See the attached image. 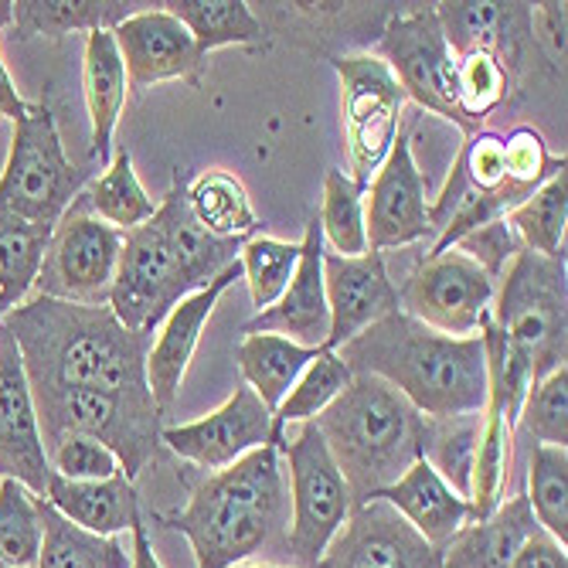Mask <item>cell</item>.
I'll return each instance as SVG.
<instances>
[{
  "label": "cell",
  "instance_id": "obj_28",
  "mask_svg": "<svg viewBox=\"0 0 568 568\" xmlns=\"http://www.w3.org/2000/svg\"><path fill=\"white\" fill-rule=\"evenodd\" d=\"M41 551L34 568H130L133 548L130 538H102L92 535L41 500Z\"/></svg>",
  "mask_w": 568,
  "mask_h": 568
},
{
  "label": "cell",
  "instance_id": "obj_3",
  "mask_svg": "<svg viewBox=\"0 0 568 568\" xmlns=\"http://www.w3.org/2000/svg\"><path fill=\"white\" fill-rule=\"evenodd\" d=\"M164 525L187 538L197 568H235L283 541L290 490L276 446H260L204 480Z\"/></svg>",
  "mask_w": 568,
  "mask_h": 568
},
{
  "label": "cell",
  "instance_id": "obj_10",
  "mask_svg": "<svg viewBox=\"0 0 568 568\" xmlns=\"http://www.w3.org/2000/svg\"><path fill=\"white\" fill-rule=\"evenodd\" d=\"M191 293L197 290L187 283L158 219L123 232V248L110 290V310L126 331L153 337L164 317Z\"/></svg>",
  "mask_w": 568,
  "mask_h": 568
},
{
  "label": "cell",
  "instance_id": "obj_41",
  "mask_svg": "<svg viewBox=\"0 0 568 568\" xmlns=\"http://www.w3.org/2000/svg\"><path fill=\"white\" fill-rule=\"evenodd\" d=\"M296 263H300V242H280L270 235H252L242 242L239 266H242V280L248 283L255 310H266L283 296Z\"/></svg>",
  "mask_w": 568,
  "mask_h": 568
},
{
  "label": "cell",
  "instance_id": "obj_4",
  "mask_svg": "<svg viewBox=\"0 0 568 568\" xmlns=\"http://www.w3.org/2000/svg\"><path fill=\"white\" fill-rule=\"evenodd\" d=\"M351 500L365 504L392 487L423 459L429 419L375 375H354L351 385L314 419Z\"/></svg>",
  "mask_w": 568,
  "mask_h": 568
},
{
  "label": "cell",
  "instance_id": "obj_22",
  "mask_svg": "<svg viewBox=\"0 0 568 568\" xmlns=\"http://www.w3.org/2000/svg\"><path fill=\"white\" fill-rule=\"evenodd\" d=\"M378 500L392 504L436 551H443L453 535L470 521V500L459 497L426 459L412 463L392 487L378 494Z\"/></svg>",
  "mask_w": 568,
  "mask_h": 568
},
{
  "label": "cell",
  "instance_id": "obj_15",
  "mask_svg": "<svg viewBox=\"0 0 568 568\" xmlns=\"http://www.w3.org/2000/svg\"><path fill=\"white\" fill-rule=\"evenodd\" d=\"M51 477L41 423L14 337L0 327V480H18L44 497Z\"/></svg>",
  "mask_w": 568,
  "mask_h": 568
},
{
  "label": "cell",
  "instance_id": "obj_6",
  "mask_svg": "<svg viewBox=\"0 0 568 568\" xmlns=\"http://www.w3.org/2000/svg\"><path fill=\"white\" fill-rule=\"evenodd\" d=\"M82 187L85 171L65 158L55 116L44 102H28L0 171V212L55 232Z\"/></svg>",
  "mask_w": 568,
  "mask_h": 568
},
{
  "label": "cell",
  "instance_id": "obj_29",
  "mask_svg": "<svg viewBox=\"0 0 568 568\" xmlns=\"http://www.w3.org/2000/svg\"><path fill=\"white\" fill-rule=\"evenodd\" d=\"M235 357L245 385L263 398L270 412H276L303 368L317 357V351L293 344L280 334H245Z\"/></svg>",
  "mask_w": 568,
  "mask_h": 568
},
{
  "label": "cell",
  "instance_id": "obj_33",
  "mask_svg": "<svg viewBox=\"0 0 568 568\" xmlns=\"http://www.w3.org/2000/svg\"><path fill=\"white\" fill-rule=\"evenodd\" d=\"M79 201L85 204L89 215L113 225L116 232L140 229L143 222L158 215V201L143 191V184L133 171L130 150H116L106 171L89 184V191L79 194Z\"/></svg>",
  "mask_w": 568,
  "mask_h": 568
},
{
  "label": "cell",
  "instance_id": "obj_17",
  "mask_svg": "<svg viewBox=\"0 0 568 568\" xmlns=\"http://www.w3.org/2000/svg\"><path fill=\"white\" fill-rule=\"evenodd\" d=\"M113 41L133 89H150L158 82H197L204 55L197 51L191 31L164 8L133 11L113 28Z\"/></svg>",
  "mask_w": 568,
  "mask_h": 568
},
{
  "label": "cell",
  "instance_id": "obj_48",
  "mask_svg": "<svg viewBox=\"0 0 568 568\" xmlns=\"http://www.w3.org/2000/svg\"><path fill=\"white\" fill-rule=\"evenodd\" d=\"M531 34L555 65H565V4L531 8Z\"/></svg>",
  "mask_w": 568,
  "mask_h": 568
},
{
  "label": "cell",
  "instance_id": "obj_53",
  "mask_svg": "<svg viewBox=\"0 0 568 568\" xmlns=\"http://www.w3.org/2000/svg\"><path fill=\"white\" fill-rule=\"evenodd\" d=\"M235 568H283V565H235Z\"/></svg>",
  "mask_w": 568,
  "mask_h": 568
},
{
  "label": "cell",
  "instance_id": "obj_13",
  "mask_svg": "<svg viewBox=\"0 0 568 568\" xmlns=\"http://www.w3.org/2000/svg\"><path fill=\"white\" fill-rule=\"evenodd\" d=\"M161 446H168L174 456L194 463L201 470L219 474L252 449L273 446V412L248 385H242L225 405L209 412L204 419L161 429Z\"/></svg>",
  "mask_w": 568,
  "mask_h": 568
},
{
  "label": "cell",
  "instance_id": "obj_19",
  "mask_svg": "<svg viewBox=\"0 0 568 568\" xmlns=\"http://www.w3.org/2000/svg\"><path fill=\"white\" fill-rule=\"evenodd\" d=\"M245 334H280L293 344L324 351L331 337V310H327V290H324V235L321 222L310 219L306 235L300 242V263L293 270L290 286L283 296L260 310Z\"/></svg>",
  "mask_w": 568,
  "mask_h": 568
},
{
  "label": "cell",
  "instance_id": "obj_24",
  "mask_svg": "<svg viewBox=\"0 0 568 568\" xmlns=\"http://www.w3.org/2000/svg\"><path fill=\"white\" fill-rule=\"evenodd\" d=\"M41 500H48L72 525L102 538H120L143 514L140 494L133 480H126L123 474L110 480H65L51 474Z\"/></svg>",
  "mask_w": 568,
  "mask_h": 568
},
{
  "label": "cell",
  "instance_id": "obj_39",
  "mask_svg": "<svg viewBox=\"0 0 568 568\" xmlns=\"http://www.w3.org/2000/svg\"><path fill=\"white\" fill-rule=\"evenodd\" d=\"M41 535V497L18 480H0V565L34 568Z\"/></svg>",
  "mask_w": 568,
  "mask_h": 568
},
{
  "label": "cell",
  "instance_id": "obj_34",
  "mask_svg": "<svg viewBox=\"0 0 568 568\" xmlns=\"http://www.w3.org/2000/svg\"><path fill=\"white\" fill-rule=\"evenodd\" d=\"M161 8L191 31L201 55L229 44H260L266 38L263 21L245 0H171Z\"/></svg>",
  "mask_w": 568,
  "mask_h": 568
},
{
  "label": "cell",
  "instance_id": "obj_11",
  "mask_svg": "<svg viewBox=\"0 0 568 568\" xmlns=\"http://www.w3.org/2000/svg\"><path fill=\"white\" fill-rule=\"evenodd\" d=\"M123 232L99 222L75 197L72 209L51 232L38 293L79 306H110V290L120 263Z\"/></svg>",
  "mask_w": 568,
  "mask_h": 568
},
{
  "label": "cell",
  "instance_id": "obj_54",
  "mask_svg": "<svg viewBox=\"0 0 568 568\" xmlns=\"http://www.w3.org/2000/svg\"><path fill=\"white\" fill-rule=\"evenodd\" d=\"M0 568H8V565H0Z\"/></svg>",
  "mask_w": 568,
  "mask_h": 568
},
{
  "label": "cell",
  "instance_id": "obj_31",
  "mask_svg": "<svg viewBox=\"0 0 568 568\" xmlns=\"http://www.w3.org/2000/svg\"><path fill=\"white\" fill-rule=\"evenodd\" d=\"M514 419L507 412L487 398L480 412V436H477V453H474V470H470V521H480L494 514L507 497V477H510V443H514Z\"/></svg>",
  "mask_w": 568,
  "mask_h": 568
},
{
  "label": "cell",
  "instance_id": "obj_35",
  "mask_svg": "<svg viewBox=\"0 0 568 568\" xmlns=\"http://www.w3.org/2000/svg\"><path fill=\"white\" fill-rule=\"evenodd\" d=\"M510 232L518 235L521 248L545 255V260H565V232H568V171H558L535 194H528L507 219Z\"/></svg>",
  "mask_w": 568,
  "mask_h": 568
},
{
  "label": "cell",
  "instance_id": "obj_43",
  "mask_svg": "<svg viewBox=\"0 0 568 568\" xmlns=\"http://www.w3.org/2000/svg\"><path fill=\"white\" fill-rule=\"evenodd\" d=\"M518 429H525L538 446L568 443V368H558L535 382L521 402Z\"/></svg>",
  "mask_w": 568,
  "mask_h": 568
},
{
  "label": "cell",
  "instance_id": "obj_5",
  "mask_svg": "<svg viewBox=\"0 0 568 568\" xmlns=\"http://www.w3.org/2000/svg\"><path fill=\"white\" fill-rule=\"evenodd\" d=\"M565 260L518 248L500 273L490 324L504 334L507 351L528 368L531 382L565 368Z\"/></svg>",
  "mask_w": 568,
  "mask_h": 568
},
{
  "label": "cell",
  "instance_id": "obj_27",
  "mask_svg": "<svg viewBox=\"0 0 568 568\" xmlns=\"http://www.w3.org/2000/svg\"><path fill=\"white\" fill-rule=\"evenodd\" d=\"M184 197H187L194 222L204 232H212L215 239L245 242L252 235H260V215H255L252 197L235 174L219 171V168L201 171L184 187Z\"/></svg>",
  "mask_w": 568,
  "mask_h": 568
},
{
  "label": "cell",
  "instance_id": "obj_14",
  "mask_svg": "<svg viewBox=\"0 0 568 568\" xmlns=\"http://www.w3.org/2000/svg\"><path fill=\"white\" fill-rule=\"evenodd\" d=\"M317 568H443V551H436L392 504L372 497L351 507Z\"/></svg>",
  "mask_w": 568,
  "mask_h": 568
},
{
  "label": "cell",
  "instance_id": "obj_25",
  "mask_svg": "<svg viewBox=\"0 0 568 568\" xmlns=\"http://www.w3.org/2000/svg\"><path fill=\"white\" fill-rule=\"evenodd\" d=\"M130 79L120 59L113 31H89L85 34V59H82V95L92 126V158L99 164L113 161V136L126 106Z\"/></svg>",
  "mask_w": 568,
  "mask_h": 568
},
{
  "label": "cell",
  "instance_id": "obj_36",
  "mask_svg": "<svg viewBox=\"0 0 568 568\" xmlns=\"http://www.w3.org/2000/svg\"><path fill=\"white\" fill-rule=\"evenodd\" d=\"M351 378H354V372L344 365L337 351H317V357L303 368V375L296 378L290 395L273 412V446L280 449L290 426L314 423L321 412L351 385Z\"/></svg>",
  "mask_w": 568,
  "mask_h": 568
},
{
  "label": "cell",
  "instance_id": "obj_51",
  "mask_svg": "<svg viewBox=\"0 0 568 568\" xmlns=\"http://www.w3.org/2000/svg\"><path fill=\"white\" fill-rule=\"evenodd\" d=\"M130 548H133V565L130 568H164L161 558H158V551H153V541H150L143 514L136 518V525L130 528Z\"/></svg>",
  "mask_w": 568,
  "mask_h": 568
},
{
  "label": "cell",
  "instance_id": "obj_49",
  "mask_svg": "<svg viewBox=\"0 0 568 568\" xmlns=\"http://www.w3.org/2000/svg\"><path fill=\"white\" fill-rule=\"evenodd\" d=\"M510 568H568V551L545 531H538L510 561Z\"/></svg>",
  "mask_w": 568,
  "mask_h": 568
},
{
  "label": "cell",
  "instance_id": "obj_47",
  "mask_svg": "<svg viewBox=\"0 0 568 568\" xmlns=\"http://www.w3.org/2000/svg\"><path fill=\"white\" fill-rule=\"evenodd\" d=\"M453 248H459L463 255H470L474 263H480L494 280H500V273L507 270V263L514 260V252L521 248L518 235L510 232V225L500 219V222H490L470 235H463Z\"/></svg>",
  "mask_w": 568,
  "mask_h": 568
},
{
  "label": "cell",
  "instance_id": "obj_20",
  "mask_svg": "<svg viewBox=\"0 0 568 568\" xmlns=\"http://www.w3.org/2000/svg\"><path fill=\"white\" fill-rule=\"evenodd\" d=\"M242 276V266H229L222 276H215L204 290L184 296L171 314L164 317V324L158 327V337L150 341V351H146V385H150V395L158 402V408H171L181 395V385H184V375H187V365L191 357L201 344V331L209 324V317L215 314V306L222 300V293Z\"/></svg>",
  "mask_w": 568,
  "mask_h": 568
},
{
  "label": "cell",
  "instance_id": "obj_21",
  "mask_svg": "<svg viewBox=\"0 0 568 568\" xmlns=\"http://www.w3.org/2000/svg\"><path fill=\"white\" fill-rule=\"evenodd\" d=\"M439 28L453 55H470L487 51L494 55L510 79H518L525 48L531 34V4H494V0H443L436 4Z\"/></svg>",
  "mask_w": 568,
  "mask_h": 568
},
{
  "label": "cell",
  "instance_id": "obj_46",
  "mask_svg": "<svg viewBox=\"0 0 568 568\" xmlns=\"http://www.w3.org/2000/svg\"><path fill=\"white\" fill-rule=\"evenodd\" d=\"M48 463L51 474H59L65 480H110L123 474L116 453L89 436H65L48 453Z\"/></svg>",
  "mask_w": 568,
  "mask_h": 568
},
{
  "label": "cell",
  "instance_id": "obj_9",
  "mask_svg": "<svg viewBox=\"0 0 568 568\" xmlns=\"http://www.w3.org/2000/svg\"><path fill=\"white\" fill-rule=\"evenodd\" d=\"M497 280L459 248L426 255L398 290V310L429 331L477 337L494 310Z\"/></svg>",
  "mask_w": 568,
  "mask_h": 568
},
{
  "label": "cell",
  "instance_id": "obj_45",
  "mask_svg": "<svg viewBox=\"0 0 568 568\" xmlns=\"http://www.w3.org/2000/svg\"><path fill=\"white\" fill-rule=\"evenodd\" d=\"M456 178L463 181V187L474 194H494V191H514L507 184V153H504V133L494 130H477L470 133V140L459 146L456 164H453ZM518 194V191H514ZM525 197V194H521Z\"/></svg>",
  "mask_w": 568,
  "mask_h": 568
},
{
  "label": "cell",
  "instance_id": "obj_7",
  "mask_svg": "<svg viewBox=\"0 0 568 568\" xmlns=\"http://www.w3.org/2000/svg\"><path fill=\"white\" fill-rule=\"evenodd\" d=\"M280 456L290 474V528L283 538L290 568H317L354 507L347 480L314 423H300L296 433H286Z\"/></svg>",
  "mask_w": 568,
  "mask_h": 568
},
{
  "label": "cell",
  "instance_id": "obj_42",
  "mask_svg": "<svg viewBox=\"0 0 568 568\" xmlns=\"http://www.w3.org/2000/svg\"><path fill=\"white\" fill-rule=\"evenodd\" d=\"M510 85V72L487 51H470V55L456 59V106L470 133H477L480 123L507 99Z\"/></svg>",
  "mask_w": 568,
  "mask_h": 568
},
{
  "label": "cell",
  "instance_id": "obj_2",
  "mask_svg": "<svg viewBox=\"0 0 568 568\" xmlns=\"http://www.w3.org/2000/svg\"><path fill=\"white\" fill-rule=\"evenodd\" d=\"M341 361L354 375H375L405 395L426 419L477 416L487 405V351L477 337H449L402 310L351 337Z\"/></svg>",
  "mask_w": 568,
  "mask_h": 568
},
{
  "label": "cell",
  "instance_id": "obj_16",
  "mask_svg": "<svg viewBox=\"0 0 568 568\" xmlns=\"http://www.w3.org/2000/svg\"><path fill=\"white\" fill-rule=\"evenodd\" d=\"M372 197L365 204V225H368V248L385 252L398 245H412L433 232L429 219V194L423 171L412 158V140L402 130L388 161L372 178Z\"/></svg>",
  "mask_w": 568,
  "mask_h": 568
},
{
  "label": "cell",
  "instance_id": "obj_30",
  "mask_svg": "<svg viewBox=\"0 0 568 568\" xmlns=\"http://www.w3.org/2000/svg\"><path fill=\"white\" fill-rule=\"evenodd\" d=\"M136 4L126 0H18L14 34L28 38H62L72 31H113L133 14Z\"/></svg>",
  "mask_w": 568,
  "mask_h": 568
},
{
  "label": "cell",
  "instance_id": "obj_38",
  "mask_svg": "<svg viewBox=\"0 0 568 568\" xmlns=\"http://www.w3.org/2000/svg\"><path fill=\"white\" fill-rule=\"evenodd\" d=\"M528 504L535 510L538 528L568 545V449L535 446L528 463Z\"/></svg>",
  "mask_w": 568,
  "mask_h": 568
},
{
  "label": "cell",
  "instance_id": "obj_37",
  "mask_svg": "<svg viewBox=\"0 0 568 568\" xmlns=\"http://www.w3.org/2000/svg\"><path fill=\"white\" fill-rule=\"evenodd\" d=\"M321 235L324 248L334 255H365L368 252V225H365V191H361L344 171H327L324 178V204H321Z\"/></svg>",
  "mask_w": 568,
  "mask_h": 568
},
{
  "label": "cell",
  "instance_id": "obj_8",
  "mask_svg": "<svg viewBox=\"0 0 568 568\" xmlns=\"http://www.w3.org/2000/svg\"><path fill=\"white\" fill-rule=\"evenodd\" d=\"M331 65L341 79V116L351 164L347 178L365 191L402 133L405 92L375 51L337 55Z\"/></svg>",
  "mask_w": 568,
  "mask_h": 568
},
{
  "label": "cell",
  "instance_id": "obj_40",
  "mask_svg": "<svg viewBox=\"0 0 568 568\" xmlns=\"http://www.w3.org/2000/svg\"><path fill=\"white\" fill-rule=\"evenodd\" d=\"M480 436V412L477 416H456V419H429L423 459L433 463V470L459 494H470V470Z\"/></svg>",
  "mask_w": 568,
  "mask_h": 568
},
{
  "label": "cell",
  "instance_id": "obj_26",
  "mask_svg": "<svg viewBox=\"0 0 568 568\" xmlns=\"http://www.w3.org/2000/svg\"><path fill=\"white\" fill-rule=\"evenodd\" d=\"M184 187L187 181L178 174L168 197L158 204V219L164 235H168V245L171 252L178 255V263L187 276V283L194 290H204L215 276H222L229 266L239 263V252H242V242H232V239H215L212 232H204L191 209H187V197H184Z\"/></svg>",
  "mask_w": 568,
  "mask_h": 568
},
{
  "label": "cell",
  "instance_id": "obj_50",
  "mask_svg": "<svg viewBox=\"0 0 568 568\" xmlns=\"http://www.w3.org/2000/svg\"><path fill=\"white\" fill-rule=\"evenodd\" d=\"M24 110H28V102L21 99L14 79H11V72L4 65V55H0V120H14L18 123L24 116Z\"/></svg>",
  "mask_w": 568,
  "mask_h": 568
},
{
  "label": "cell",
  "instance_id": "obj_12",
  "mask_svg": "<svg viewBox=\"0 0 568 568\" xmlns=\"http://www.w3.org/2000/svg\"><path fill=\"white\" fill-rule=\"evenodd\" d=\"M378 59L392 69L405 99L419 102L433 116H443L463 133H470L456 106V55L446 44L436 8H416L392 18L382 34Z\"/></svg>",
  "mask_w": 568,
  "mask_h": 568
},
{
  "label": "cell",
  "instance_id": "obj_18",
  "mask_svg": "<svg viewBox=\"0 0 568 568\" xmlns=\"http://www.w3.org/2000/svg\"><path fill=\"white\" fill-rule=\"evenodd\" d=\"M324 290L331 310V337L324 351H341L351 337L398 310V290L388 276L385 255H334L324 248Z\"/></svg>",
  "mask_w": 568,
  "mask_h": 568
},
{
  "label": "cell",
  "instance_id": "obj_1",
  "mask_svg": "<svg viewBox=\"0 0 568 568\" xmlns=\"http://www.w3.org/2000/svg\"><path fill=\"white\" fill-rule=\"evenodd\" d=\"M24 361L31 395L106 392L136 405H158L146 385V334L126 331L110 306H79L34 293L0 321Z\"/></svg>",
  "mask_w": 568,
  "mask_h": 568
},
{
  "label": "cell",
  "instance_id": "obj_52",
  "mask_svg": "<svg viewBox=\"0 0 568 568\" xmlns=\"http://www.w3.org/2000/svg\"><path fill=\"white\" fill-rule=\"evenodd\" d=\"M14 28V0H0V31Z\"/></svg>",
  "mask_w": 568,
  "mask_h": 568
},
{
  "label": "cell",
  "instance_id": "obj_32",
  "mask_svg": "<svg viewBox=\"0 0 568 568\" xmlns=\"http://www.w3.org/2000/svg\"><path fill=\"white\" fill-rule=\"evenodd\" d=\"M51 229L0 212V321L34 296Z\"/></svg>",
  "mask_w": 568,
  "mask_h": 568
},
{
  "label": "cell",
  "instance_id": "obj_44",
  "mask_svg": "<svg viewBox=\"0 0 568 568\" xmlns=\"http://www.w3.org/2000/svg\"><path fill=\"white\" fill-rule=\"evenodd\" d=\"M507 153V184L518 194H535L545 181H551L558 171H565V153L555 158L545 136L531 126H518L504 136Z\"/></svg>",
  "mask_w": 568,
  "mask_h": 568
},
{
  "label": "cell",
  "instance_id": "obj_23",
  "mask_svg": "<svg viewBox=\"0 0 568 568\" xmlns=\"http://www.w3.org/2000/svg\"><path fill=\"white\" fill-rule=\"evenodd\" d=\"M538 531L541 528L528 497L518 494L487 518L463 525L443 548V568H510V561Z\"/></svg>",
  "mask_w": 568,
  "mask_h": 568
}]
</instances>
